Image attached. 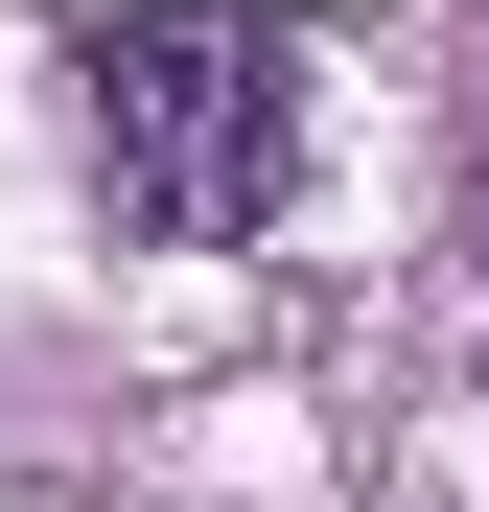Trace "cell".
<instances>
[{"label":"cell","instance_id":"cell-1","mask_svg":"<svg viewBox=\"0 0 489 512\" xmlns=\"http://www.w3.org/2000/svg\"><path fill=\"white\" fill-rule=\"evenodd\" d=\"M70 94H94V187L163 256H233L303 187V24L280 0H94L70 24Z\"/></svg>","mask_w":489,"mask_h":512},{"label":"cell","instance_id":"cell-2","mask_svg":"<svg viewBox=\"0 0 489 512\" xmlns=\"http://www.w3.org/2000/svg\"><path fill=\"white\" fill-rule=\"evenodd\" d=\"M466 256H489V117H466Z\"/></svg>","mask_w":489,"mask_h":512}]
</instances>
